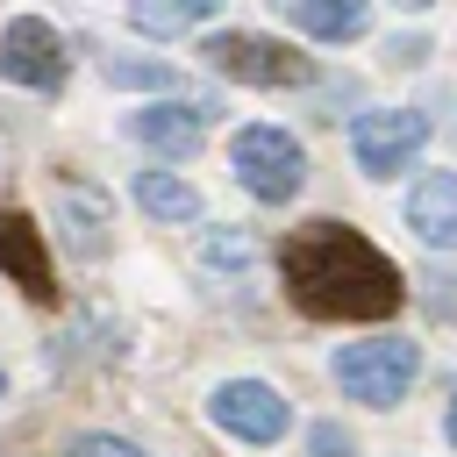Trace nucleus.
Here are the masks:
<instances>
[{"mask_svg":"<svg viewBox=\"0 0 457 457\" xmlns=\"http://www.w3.org/2000/svg\"><path fill=\"white\" fill-rule=\"evenodd\" d=\"M278 278H286L293 307L314 321H386L407 300L400 264L371 236H357L350 221H328V214L300 221L278 243Z\"/></svg>","mask_w":457,"mask_h":457,"instance_id":"1","label":"nucleus"},{"mask_svg":"<svg viewBox=\"0 0 457 457\" xmlns=\"http://www.w3.org/2000/svg\"><path fill=\"white\" fill-rule=\"evenodd\" d=\"M443 428H450V443H457V400H450V414H443Z\"/></svg>","mask_w":457,"mask_h":457,"instance_id":"19","label":"nucleus"},{"mask_svg":"<svg viewBox=\"0 0 457 457\" xmlns=\"http://www.w3.org/2000/svg\"><path fill=\"white\" fill-rule=\"evenodd\" d=\"M200 57H207L221 79H236V86H307V79H314V57H300L293 43L250 36V29H221V36H207Z\"/></svg>","mask_w":457,"mask_h":457,"instance_id":"3","label":"nucleus"},{"mask_svg":"<svg viewBox=\"0 0 457 457\" xmlns=\"http://www.w3.org/2000/svg\"><path fill=\"white\" fill-rule=\"evenodd\" d=\"M278 14L293 29H307V36H328V43H343V36H357L371 21L364 0H278Z\"/></svg>","mask_w":457,"mask_h":457,"instance_id":"12","label":"nucleus"},{"mask_svg":"<svg viewBox=\"0 0 457 457\" xmlns=\"http://www.w3.org/2000/svg\"><path fill=\"white\" fill-rule=\"evenodd\" d=\"M421 143H428V114H414V107H378V114H357V129H350L357 171H371V179H393Z\"/></svg>","mask_w":457,"mask_h":457,"instance_id":"6","label":"nucleus"},{"mask_svg":"<svg viewBox=\"0 0 457 457\" xmlns=\"http://www.w3.org/2000/svg\"><path fill=\"white\" fill-rule=\"evenodd\" d=\"M71 457H143L136 443H121V436H79L71 443Z\"/></svg>","mask_w":457,"mask_h":457,"instance_id":"16","label":"nucleus"},{"mask_svg":"<svg viewBox=\"0 0 457 457\" xmlns=\"http://www.w3.org/2000/svg\"><path fill=\"white\" fill-rule=\"evenodd\" d=\"M0 71H7L14 86L57 93V86H64V71H71V57H64V36H57L43 14H14V21L0 29Z\"/></svg>","mask_w":457,"mask_h":457,"instance_id":"5","label":"nucleus"},{"mask_svg":"<svg viewBox=\"0 0 457 457\" xmlns=\"http://www.w3.org/2000/svg\"><path fill=\"white\" fill-rule=\"evenodd\" d=\"M57 207H64V243L79 257H100L107 250V228H114V200L86 179H57Z\"/></svg>","mask_w":457,"mask_h":457,"instance_id":"10","label":"nucleus"},{"mask_svg":"<svg viewBox=\"0 0 457 457\" xmlns=\"http://www.w3.org/2000/svg\"><path fill=\"white\" fill-rule=\"evenodd\" d=\"M407 221L428 250H457V171H428L407 193Z\"/></svg>","mask_w":457,"mask_h":457,"instance_id":"11","label":"nucleus"},{"mask_svg":"<svg viewBox=\"0 0 457 457\" xmlns=\"http://www.w3.org/2000/svg\"><path fill=\"white\" fill-rule=\"evenodd\" d=\"M228 157H236V179L257 193V200H293L300 193V179H307V157H300V143L286 136V129H271V121H250V129H236V143H228Z\"/></svg>","mask_w":457,"mask_h":457,"instance_id":"4","label":"nucleus"},{"mask_svg":"<svg viewBox=\"0 0 457 457\" xmlns=\"http://www.w3.org/2000/svg\"><path fill=\"white\" fill-rule=\"evenodd\" d=\"M136 200H143V214H157V221H193V214H200V193H193L186 179H171V171H143V179H136Z\"/></svg>","mask_w":457,"mask_h":457,"instance_id":"14","label":"nucleus"},{"mask_svg":"<svg viewBox=\"0 0 457 457\" xmlns=\"http://www.w3.org/2000/svg\"><path fill=\"white\" fill-rule=\"evenodd\" d=\"M207 121H214L207 100H157V107H143L129 129H136V143H150L157 157H193V150L207 143Z\"/></svg>","mask_w":457,"mask_h":457,"instance_id":"9","label":"nucleus"},{"mask_svg":"<svg viewBox=\"0 0 457 457\" xmlns=\"http://www.w3.org/2000/svg\"><path fill=\"white\" fill-rule=\"evenodd\" d=\"M0 271L29 293V300H57V271H50V243H43V228L21 214V207H7L0 214Z\"/></svg>","mask_w":457,"mask_h":457,"instance_id":"8","label":"nucleus"},{"mask_svg":"<svg viewBox=\"0 0 457 457\" xmlns=\"http://www.w3.org/2000/svg\"><path fill=\"white\" fill-rule=\"evenodd\" d=\"M107 79H114V86H171V64H129V57H107Z\"/></svg>","mask_w":457,"mask_h":457,"instance_id":"15","label":"nucleus"},{"mask_svg":"<svg viewBox=\"0 0 457 457\" xmlns=\"http://www.w3.org/2000/svg\"><path fill=\"white\" fill-rule=\"evenodd\" d=\"M214 421L228 436H243V443H278L286 421H293V407L264 378H228V386H214Z\"/></svg>","mask_w":457,"mask_h":457,"instance_id":"7","label":"nucleus"},{"mask_svg":"<svg viewBox=\"0 0 457 457\" xmlns=\"http://www.w3.org/2000/svg\"><path fill=\"white\" fill-rule=\"evenodd\" d=\"M129 21H136L143 36H179V29L214 21V0H136V7H129Z\"/></svg>","mask_w":457,"mask_h":457,"instance_id":"13","label":"nucleus"},{"mask_svg":"<svg viewBox=\"0 0 457 457\" xmlns=\"http://www.w3.org/2000/svg\"><path fill=\"white\" fill-rule=\"evenodd\" d=\"M207 264H250V243L243 236H207Z\"/></svg>","mask_w":457,"mask_h":457,"instance_id":"18","label":"nucleus"},{"mask_svg":"<svg viewBox=\"0 0 457 457\" xmlns=\"http://www.w3.org/2000/svg\"><path fill=\"white\" fill-rule=\"evenodd\" d=\"M307 457H350V436H343L336 421H321V428L307 436Z\"/></svg>","mask_w":457,"mask_h":457,"instance_id":"17","label":"nucleus"},{"mask_svg":"<svg viewBox=\"0 0 457 457\" xmlns=\"http://www.w3.org/2000/svg\"><path fill=\"white\" fill-rule=\"evenodd\" d=\"M336 378H343L350 400H364V407H393V400H407V386L421 378V350L400 343V336H371V343L336 350Z\"/></svg>","mask_w":457,"mask_h":457,"instance_id":"2","label":"nucleus"}]
</instances>
